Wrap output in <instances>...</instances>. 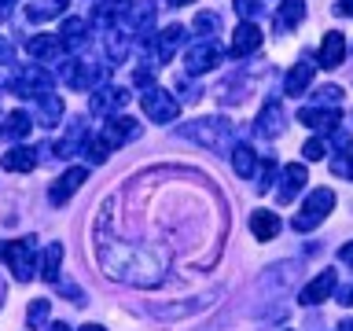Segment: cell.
I'll return each mask as SVG.
<instances>
[{"instance_id":"6da1fadb","label":"cell","mask_w":353,"mask_h":331,"mask_svg":"<svg viewBox=\"0 0 353 331\" xmlns=\"http://www.w3.org/2000/svg\"><path fill=\"white\" fill-rule=\"evenodd\" d=\"M181 137L199 143V148H210V151H232V126L225 118H199V121H188L181 126Z\"/></svg>"},{"instance_id":"7a4b0ae2","label":"cell","mask_w":353,"mask_h":331,"mask_svg":"<svg viewBox=\"0 0 353 331\" xmlns=\"http://www.w3.org/2000/svg\"><path fill=\"white\" fill-rule=\"evenodd\" d=\"M331 206H335V192H331V188H316V192L302 203L298 217L291 221L294 232H313V228L320 225V221H324V217L331 214Z\"/></svg>"},{"instance_id":"3957f363","label":"cell","mask_w":353,"mask_h":331,"mask_svg":"<svg viewBox=\"0 0 353 331\" xmlns=\"http://www.w3.org/2000/svg\"><path fill=\"white\" fill-rule=\"evenodd\" d=\"M140 107H143V114H148L151 121H159V126H165V121H173L176 114H181L176 96L165 92V88H148V92L140 96Z\"/></svg>"},{"instance_id":"277c9868","label":"cell","mask_w":353,"mask_h":331,"mask_svg":"<svg viewBox=\"0 0 353 331\" xmlns=\"http://www.w3.org/2000/svg\"><path fill=\"white\" fill-rule=\"evenodd\" d=\"M0 254H4V258H8L11 272H15L19 280H30V276H33V247H30V239H15V243H4V247H0Z\"/></svg>"},{"instance_id":"5b68a950","label":"cell","mask_w":353,"mask_h":331,"mask_svg":"<svg viewBox=\"0 0 353 331\" xmlns=\"http://www.w3.org/2000/svg\"><path fill=\"white\" fill-rule=\"evenodd\" d=\"M221 52L214 41H199L192 52L184 55V66H188V74H206V70H214V66L221 63Z\"/></svg>"},{"instance_id":"8992f818","label":"cell","mask_w":353,"mask_h":331,"mask_svg":"<svg viewBox=\"0 0 353 331\" xmlns=\"http://www.w3.org/2000/svg\"><path fill=\"white\" fill-rule=\"evenodd\" d=\"M335 287H339V272L335 269H324V272L313 276V283H309L302 294H298V302H302V305H320L324 298L335 294Z\"/></svg>"},{"instance_id":"52a82bcc","label":"cell","mask_w":353,"mask_h":331,"mask_svg":"<svg viewBox=\"0 0 353 331\" xmlns=\"http://www.w3.org/2000/svg\"><path fill=\"white\" fill-rule=\"evenodd\" d=\"M298 121L309 129H324V132H335L339 121H342V110L339 107H305L298 110Z\"/></svg>"},{"instance_id":"ba28073f","label":"cell","mask_w":353,"mask_h":331,"mask_svg":"<svg viewBox=\"0 0 353 331\" xmlns=\"http://www.w3.org/2000/svg\"><path fill=\"white\" fill-rule=\"evenodd\" d=\"M316 59H320V66H324V70H335V66H342V59H346V37H342L339 30L324 33Z\"/></svg>"},{"instance_id":"9c48e42d","label":"cell","mask_w":353,"mask_h":331,"mask_svg":"<svg viewBox=\"0 0 353 331\" xmlns=\"http://www.w3.org/2000/svg\"><path fill=\"white\" fill-rule=\"evenodd\" d=\"M137 137H140V126L132 118H110L107 129H103V143H107L110 151L121 148L125 140H137Z\"/></svg>"},{"instance_id":"30bf717a","label":"cell","mask_w":353,"mask_h":331,"mask_svg":"<svg viewBox=\"0 0 353 331\" xmlns=\"http://www.w3.org/2000/svg\"><path fill=\"white\" fill-rule=\"evenodd\" d=\"M85 181H88V170H85V166H74V170H66L59 181L52 184V203H66V199H70Z\"/></svg>"},{"instance_id":"8fae6325","label":"cell","mask_w":353,"mask_h":331,"mask_svg":"<svg viewBox=\"0 0 353 331\" xmlns=\"http://www.w3.org/2000/svg\"><path fill=\"white\" fill-rule=\"evenodd\" d=\"M283 126H287V114H283L280 99H269V103L261 107V114H258V132L261 137H280Z\"/></svg>"},{"instance_id":"7c38bea8","label":"cell","mask_w":353,"mask_h":331,"mask_svg":"<svg viewBox=\"0 0 353 331\" xmlns=\"http://www.w3.org/2000/svg\"><path fill=\"white\" fill-rule=\"evenodd\" d=\"M258 48H261V30L254 26V22L236 26V33H232V55H250Z\"/></svg>"},{"instance_id":"4fadbf2b","label":"cell","mask_w":353,"mask_h":331,"mask_svg":"<svg viewBox=\"0 0 353 331\" xmlns=\"http://www.w3.org/2000/svg\"><path fill=\"white\" fill-rule=\"evenodd\" d=\"M305 181H309L305 166H287V170H283V181H280V192H276V199H280V203H291V199L305 188Z\"/></svg>"},{"instance_id":"5bb4252c","label":"cell","mask_w":353,"mask_h":331,"mask_svg":"<svg viewBox=\"0 0 353 331\" xmlns=\"http://www.w3.org/2000/svg\"><path fill=\"white\" fill-rule=\"evenodd\" d=\"M59 52H63V44H59V37H52V33H37V37L26 41L30 59H59Z\"/></svg>"},{"instance_id":"9a60e30c","label":"cell","mask_w":353,"mask_h":331,"mask_svg":"<svg viewBox=\"0 0 353 331\" xmlns=\"http://www.w3.org/2000/svg\"><path fill=\"white\" fill-rule=\"evenodd\" d=\"M125 99H129L125 88H99V92L88 99V110H92V114H107V110H118Z\"/></svg>"},{"instance_id":"2e32d148","label":"cell","mask_w":353,"mask_h":331,"mask_svg":"<svg viewBox=\"0 0 353 331\" xmlns=\"http://www.w3.org/2000/svg\"><path fill=\"white\" fill-rule=\"evenodd\" d=\"M313 74H316L313 63H294V70H287V77H283V92L287 96H302L305 85L313 81Z\"/></svg>"},{"instance_id":"e0dca14e","label":"cell","mask_w":353,"mask_h":331,"mask_svg":"<svg viewBox=\"0 0 353 331\" xmlns=\"http://www.w3.org/2000/svg\"><path fill=\"white\" fill-rule=\"evenodd\" d=\"M181 44H184V26H181V22L165 26V30H162V37H159V63H170Z\"/></svg>"},{"instance_id":"ac0fdd59","label":"cell","mask_w":353,"mask_h":331,"mask_svg":"<svg viewBox=\"0 0 353 331\" xmlns=\"http://www.w3.org/2000/svg\"><path fill=\"white\" fill-rule=\"evenodd\" d=\"M250 232H254V239H272L276 232H280V217H276L272 210H254L250 214Z\"/></svg>"},{"instance_id":"d6986e66","label":"cell","mask_w":353,"mask_h":331,"mask_svg":"<svg viewBox=\"0 0 353 331\" xmlns=\"http://www.w3.org/2000/svg\"><path fill=\"white\" fill-rule=\"evenodd\" d=\"M305 19V0H283L280 11H276V30H294L298 22Z\"/></svg>"},{"instance_id":"ffe728a7","label":"cell","mask_w":353,"mask_h":331,"mask_svg":"<svg viewBox=\"0 0 353 331\" xmlns=\"http://www.w3.org/2000/svg\"><path fill=\"white\" fill-rule=\"evenodd\" d=\"M232 170H236L239 177H254V173H258V154H254V148L236 143V148H232Z\"/></svg>"},{"instance_id":"44dd1931","label":"cell","mask_w":353,"mask_h":331,"mask_svg":"<svg viewBox=\"0 0 353 331\" xmlns=\"http://www.w3.org/2000/svg\"><path fill=\"white\" fill-rule=\"evenodd\" d=\"M66 4H70V0H33V4L26 8V15H30V22H44V19L63 15Z\"/></svg>"},{"instance_id":"7402d4cb","label":"cell","mask_w":353,"mask_h":331,"mask_svg":"<svg viewBox=\"0 0 353 331\" xmlns=\"http://www.w3.org/2000/svg\"><path fill=\"white\" fill-rule=\"evenodd\" d=\"M85 33H88L85 19H66L63 30H59V44H63V48H77V44L85 41Z\"/></svg>"},{"instance_id":"603a6c76","label":"cell","mask_w":353,"mask_h":331,"mask_svg":"<svg viewBox=\"0 0 353 331\" xmlns=\"http://www.w3.org/2000/svg\"><path fill=\"white\" fill-rule=\"evenodd\" d=\"M33 151L30 148H15V151H8L4 154V170H11V173H26V170H33Z\"/></svg>"},{"instance_id":"cb8c5ba5","label":"cell","mask_w":353,"mask_h":331,"mask_svg":"<svg viewBox=\"0 0 353 331\" xmlns=\"http://www.w3.org/2000/svg\"><path fill=\"white\" fill-rule=\"evenodd\" d=\"M59 261H63V247H59V243H52V247L44 250V265H41V276L48 283L59 280Z\"/></svg>"},{"instance_id":"d4e9b609","label":"cell","mask_w":353,"mask_h":331,"mask_svg":"<svg viewBox=\"0 0 353 331\" xmlns=\"http://www.w3.org/2000/svg\"><path fill=\"white\" fill-rule=\"evenodd\" d=\"M26 132H30V114H26V110H15V114H8L4 137H11V140H19V137H26Z\"/></svg>"},{"instance_id":"484cf974","label":"cell","mask_w":353,"mask_h":331,"mask_svg":"<svg viewBox=\"0 0 353 331\" xmlns=\"http://www.w3.org/2000/svg\"><path fill=\"white\" fill-rule=\"evenodd\" d=\"M331 173L335 177H346V181H353V143L346 148V154H331Z\"/></svg>"},{"instance_id":"4316f807","label":"cell","mask_w":353,"mask_h":331,"mask_svg":"<svg viewBox=\"0 0 353 331\" xmlns=\"http://www.w3.org/2000/svg\"><path fill=\"white\" fill-rule=\"evenodd\" d=\"M195 30L210 41V33H217V30H221V19L214 15V11H199V15H195Z\"/></svg>"},{"instance_id":"83f0119b","label":"cell","mask_w":353,"mask_h":331,"mask_svg":"<svg viewBox=\"0 0 353 331\" xmlns=\"http://www.w3.org/2000/svg\"><path fill=\"white\" fill-rule=\"evenodd\" d=\"M302 154L309 162H320L327 154V143H324V137H313V140H305V148H302Z\"/></svg>"},{"instance_id":"f1b7e54d","label":"cell","mask_w":353,"mask_h":331,"mask_svg":"<svg viewBox=\"0 0 353 331\" xmlns=\"http://www.w3.org/2000/svg\"><path fill=\"white\" fill-rule=\"evenodd\" d=\"M316 96H320V103H327V107H335V103H339V99H342V88H339V85H327V88H320V92H316Z\"/></svg>"},{"instance_id":"f546056e","label":"cell","mask_w":353,"mask_h":331,"mask_svg":"<svg viewBox=\"0 0 353 331\" xmlns=\"http://www.w3.org/2000/svg\"><path fill=\"white\" fill-rule=\"evenodd\" d=\"M44 320H48V302H33V309H30V324L41 328Z\"/></svg>"},{"instance_id":"4dcf8cb0","label":"cell","mask_w":353,"mask_h":331,"mask_svg":"<svg viewBox=\"0 0 353 331\" xmlns=\"http://www.w3.org/2000/svg\"><path fill=\"white\" fill-rule=\"evenodd\" d=\"M236 11H239V15H243V19H247V22H250V19H254V15H258V11H261V8H258V0H236Z\"/></svg>"},{"instance_id":"1f68e13d","label":"cell","mask_w":353,"mask_h":331,"mask_svg":"<svg viewBox=\"0 0 353 331\" xmlns=\"http://www.w3.org/2000/svg\"><path fill=\"white\" fill-rule=\"evenodd\" d=\"M335 15H339V19H353V0H339V4H335Z\"/></svg>"},{"instance_id":"d6a6232c","label":"cell","mask_w":353,"mask_h":331,"mask_svg":"<svg viewBox=\"0 0 353 331\" xmlns=\"http://www.w3.org/2000/svg\"><path fill=\"white\" fill-rule=\"evenodd\" d=\"M339 261H342V265H350V269H353V243H350V247H342V250H339Z\"/></svg>"},{"instance_id":"836d02e7","label":"cell","mask_w":353,"mask_h":331,"mask_svg":"<svg viewBox=\"0 0 353 331\" xmlns=\"http://www.w3.org/2000/svg\"><path fill=\"white\" fill-rule=\"evenodd\" d=\"M339 302H342V305H353V283H350V287H342V291H339Z\"/></svg>"},{"instance_id":"e575fe53","label":"cell","mask_w":353,"mask_h":331,"mask_svg":"<svg viewBox=\"0 0 353 331\" xmlns=\"http://www.w3.org/2000/svg\"><path fill=\"white\" fill-rule=\"evenodd\" d=\"M339 331H353V317H346V320H342V324H339Z\"/></svg>"},{"instance_id":"d590c367","label":"cell","mask_w":353,"mask_h":331,"mask_svg":"<svg viewBox=\"0 0 353 331\" xmlns=\"http://www.w3.org/2000/svg\"><path fill=\"white\" fill-rule=\"evenodd\" d=\"M170 4H173V8H184V4H192V0H170Z\"/></svg>"},{"instance_id":"8d00e7d4","label":"cell","mask_w":353,"mask_h":331,"mask_svg":"<svg viewBox=\"0 0 353 331\" xmlns=\"http://www.w3.org/2000/svg\"><path fill=\"white\" fill-rule=\"evenodd\" d=\"M81 331H103V328H96V324H85Z\"/></svg>"},{"instance_id":"74e56055","label":"cell","mask_w":353,"mask_h":331,"mask_svg":"<svg viewBox=\"0 0 353 331\" xmlns=\"http://www.w3.org/2000/svg\"><path fill=\"white\" fill-rule=\"evenodd\" d=\"M52 331H70V328H63V324H55V328H52Z\"/></svg>"}]
</instances>
